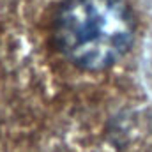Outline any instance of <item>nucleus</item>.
<instances>
[{
	"label": "nucleus",
	"instance_id": "f257e3e1",
	"mask_svg": "<svg viewBox=\"0 0 152 152\" xmlns=\"http://www.w3.org/2000/svg\"><path fill=\"white\" fill-rule=\"evenodd\" d=\"M134 36V20L122 0H64L53 18V39L62 55L85 71L118 62Z\"/></svg>",
	"mask_w": 152,
	"mask_h": 152
}]
</instances>
